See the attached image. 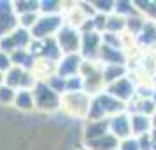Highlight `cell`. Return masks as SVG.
I'll return each mask as SVG.
<instances>
[{
	"label": "cell",
	"mask_w": 156,
	"mask_h": 150,
	"mask_svg": "<svg viewBox=\"0 0 156 150\" xmlns=\"http://www.w3.org/2000/svg\"><path fill=\"white\" fill-rule=\"evenodd\" d=\"M109 133V119L104 121H86L83 128V143L93 142Z\"/></svg>",
	"instance_id": "cell-13"
},
{
	"label": "cell",
	"mask_w": 156,
	"mask_h": 150,
	"mask_svg": "<svg viewBox=\"0 0 156 150\" xmlns=\"http://www.w3.org/2000/svg\"><path fill=\"white\" fill-rule=\"evenodd\" d=\"M55 40L62 49V54H79L81 51V32L74 26L63 25L55 35Z\"/></svg>",
	"instance_id": "cell-5"
},
{
	"label": "cell",
	"mask_w": 156,
	"mask_h": 150,
	"mask_svg": "<svg viewBox=\"0 0 156 150\" xmlns=\"http://www.w3.org/2000/svg\"><path fill=\"white\" fill-rule=\"evenodd\" d=\"M39 14L41 16L63 14V2H60V0H39Z\"/></svg>",
	"instance_id": "cell-24"
},
{
	"label": "cell",
	"mask_w": 156,
	"mask_h": 150,
	"mask_svg": "<svg viewBox=\"0 0 156 150\" xmlns=\"http://www.w3.org/2000/svg\"><path fill=\"white\" fill-rule=\"evenodd\" d=\"M77 150H88V148H86L84 145H83V147H79V148H77Z\"/></svg>",
	"instance_id": "cell-42"
},
{
	"label": "cell",
	"mask_w": 156,
	"mask_h": 150,
	"mask_svg": "<svg viewBox=\"0 0 156 150\" xmlns=\"http://www.w3.org/2000/svg\"><path fill=\"white\" fill-rule=\"evenodd\" d=\"M146 23H147V21H146L140 14H135V16H132V18H128V19H126V32H125V35L132 37V38L135 40V37L142 32V28L146 26Z\"/></svg>",
	"instance_id": "cell-27"
},
{
	"label": "cell",
	"mask_w": 156,
	"mask_h": 150,
	"mask_svg": "<svg viewBox=\"0 0 156 150\" xmlns=\"http://www.w3.org/2000/svg\"><path fill=\"white\" fill-rule=\"evenodd\" d=\"M62 56H63V54H62V49L58 47L55 37H53V38H48V40H42V47H41L39 59H42L46 63H51V65L56 66V63L60 61Z\"/></svg>",
	"instance_id": "cell-15"
},
{
	"label": "cell",
	"mask_w": 156,
	"mask_h": 150,
	"mask_svg": "<svg viewBox=\"0 0 156 150\" xmlns=\"http://www.w3.org/2000/svg\"><path fill=\"white\" fill-rule=\"evenodd\" d=\"M151 101H153V103L156 105V87L153 89V93H151Z\"/></svg>",
	"instance_id": "cell-38"
},
{
	"label": "cell",
	"mask_w": 156,
	"mask_h": 150,
	"mask_svg": "<svg viewBox=\"0 0 156 150\" xmlns=\"http://www.w3.org/2000/svg\"><path fill=\"white\" fill-rule=\"evenodd\" d=\"M104 91L126 105V103H130L132 100L137 98V82H135L133 77L126 75V77H123V79L116 80L112 84H109Z\"/></svg>",
	"instance_id": "cell-7"
},
{
	"label": "cell",
	"mask_w": 156,
	"mask_h": 150,
	"mask_svg": "<svg viewBox=\"0 0 156 150\" xmlns=\"http://www.w3.org/2000/svg\"><path fill=\"white\" fill-rule=\"evenodd\" d=\"M151 142H153V150H156V128L151 129Z\"/></svg>",
	"instance_id": "cell-37"
},
{
	"label": "cell",
	"mask_w": 156,
	"mask_h": 150,
	"mask_svg": "<svg viewBox=\"0 0 156 150\" xmlns=\"http://www.w3.org/2000/svg\"><path fill=\"white\" fill-rule=\"evenodd\" d=\"M151 86H153V87H156V72L153 73V77H151Z\"/></svg>",
	"instance_id": "cell-39"
},
{
	"label": "cell",
	"mask_w": 156,
	"mask_h": 150,
	"mask_svg": "<svg viewBox=\"0 0 156 150\" xmlns=\"http://www.w3.org/2000/svg\"><path fill=\"white\" fill-rule=\"evenodd\" d=\"M39 16H41L39 12H30V14L18 16V26H20V28H25V30H32L35 26Z\"/></svg>",
	"instance_id": "cell-32"
},
{
	"label": "cell",
	"mask_w": 156,
	"mask_h": 150,
	"mask_svg": "<svg viewBox=\"0 0 156 150\" xmlns=\"http://www.w3.org/2000/svg\"><path fill=\"white\" fill-rule=\"evenodd\" d=\"M91 4L97 14H104V16L114 14V0H95Z\"/></svg>",
	"instance_id": "cell-30"
},
{
	"label": "cell",
	"mask_w": 156,
	"mask_h": 150,
	"mask_svg": "<svg viewBox=\"0 0 156 150\" xmlns=\"http://www.w3.org/2000/svg\"><path fill=\"white\" fill-rule=\"evenodd\" d=\"M91 103V96H88L84 91L79 93H65L62 96V110L74 119H84Z\"/></svg>",
	"instance_id": "cell-3"
},
{
	"label": "cell",
	"mask_w": 156,
	"mask_h": 150,
	"mask_svg": "<svg viewBox=\"0 0 156 150\" xmlns=\"http://www.w3.org/2000/svg\"><path fill=\"white\" fill-rule=\"evenodd\" d=\"M102 47V35L97 32L81 33V51L79 54L84 61H98V52Z\"/></svg>",
	"instance_id": "cell-8"
},
{
	"label": "cell",
	"mask_w": 156,
	"mask_h": 150,
	"mask_svg": "<svg viewBox=\"0 0 156 150\" xmlns=\"http://www.w3.org/2000/svg\"><path fill=\"white\" fill-rule=\"evenodd\" d=\"M83 61L84 59L81 58V54H63V56L60 58V61L56 63V66H55V73H58L63 79L79 75Z\"/></svg>",
	"instance_id": "cell-10"
},
{
	"label": "cell",
	"mask_w": 156,
	"mask_h": 150,
	"mask_svg": "<svg viewBox=\"0 0 156 150\" xmlns=\"http://www.w3.org/2000/svg\"><path fill=\"white\" fill-rule=\"evenodd\" d=\"M114 14L121 16V18H132V16L139 14L137 9H135V4L132 0H114Z\"/></svg>",
	"instance_id": "cell-26"
},
{
	"label": "cell",
	"mask_w": 156,
	"mask_h": 150,
	"mask_svg": "<svg viewBox=\"0 0 156 150\" xmlns=\"http://www.w3.org/2000/svg\"><path fill=\"white\" fill-rule=\"evenodd\" d=\"M79 75L84 82V93L88 96H97L105 89L104 79H102V65L98 61H83Z\"/></svg>",
	"instance_id": "cell-2"
},
{
	"label": "cell",
	"mask_w": 156,
	"mask_h": 150,
	"mask_svg": "<svg viewBox=\"0 0 156 150\" xmlns=\"http://www.w3.org/2000/svg\"><path fill=\"white\" fill-rule=\"evenodd\" d=\"M65 25L63 14H56V16H39L35 26L30 30L32 38L35 40H48L58 33V30Z\"/></svg>",
	"instance_id": "cell-4"
},
{
	"label": "cell",
	"mask_w": 156,
	"mask_h": 150,
	"mask_svg": "<svg viewBox=\"0 0 156 150\" xmlns=\"http://www.w3.org/2000/svg\"><path fill=\"white\" fill-rule=\"evenodd\" d=\"M104 119H107V117L104 115L100 105L97 103L95 98H91V103H90V108H88V114H86V121H104Z\"/></svg>",
	"instance_id": "cell-31"
},
{
	"label": "cell",
	"mask_w": 156,
	"mask_h": 150,
	"mask_svg": "<svg viewBox=\"0 0 156 150\" xmlns=\"http://www.w3.org/2000/svg\"><path fill=\"white\" fill-rule=\"evenodd\" d=\"M93 98L97 100V103L100 105V108H102V112H104V115H105L107 119H111V117H114V115H118V114L126 112V105H125L123 101L116 100L114 96H111V94L105 93V91L98 93L97 96H93Z\"/></svg>",
	"instance_id": "cell-11"
},
{
	"label": "cell",
	"mask_w": 156,
	"mask_h": 150,
	"mask_svg": "<svg viewBox=\"0 0 156 150\" xmlns=\"http://www.w3.org/2000/svg\"><path fill=\"white\" fill-rule=\"evenodd\" d=\"M118 150H140V148H139L137 138H135V136H130V138H126V140L119 142V148Z\"/></svg>",
	"instance_id": "cell-35"
},
{
	"label": "cell",
	"mask_w": 156,
	"mask_h": 150,
	"mask_svg": "<svg viewBox=\"0 0 156 150\" xmlns=\"http://www.w3.org/2000/svg\"><path fill=\"white\" fill-rule=\"evenodd\" d=\"M128 75V65H102V79L105 87Z\"/></svg>",
	"instance_id": "cell-17"
},
{
	"label": "cell",
	"mask_w": 156,
	"mask_h": 150,
	"mask_svg": "<svg viewBox=\"0 0 156 150\" xmlns=\"http://www.w3.org/2000/svg\"><path fill=\"white\" fill-rule=\"evenodd\" d=\"M130 115V128H132V136L139 138L142 135H149L153 129L151 117H146L142 114H128Z\"/></svg>",
	"instance_id": "cell-16"
},
{
	"label": "cell",
	"mask_w": 156,
	"mask_h": 150,
	"mask_svg": "<svg viewBox=\"0 0 156 150\" xmlns=\"http://www.w3.org/2000/svg\"><path fill=\"white\" fill-rule=\"evenodd\" d=\"M16 16L30 14V12H39V0H16L12 2Z\"/></svg>",
	"instance_id": "cell-28"
},
{
	"label": "cell",
	"mask_w": 156,
	"mask_h": 150,
	"mask_svg": "<svg viewBox=\"0 0 156 150\" xmlns=\"http://www.w3.org/2000/svg\"><path fill=\"white\" fill-rule=\"evenodd\" d=\"M105 32H109V33H118V35H125V32H126V19L118 16V14L107 16Z\"/></svg>",
	"instance_id": "cell-25"
},
{
	"label": "cell",
	"mask_w": 156,
	"mask_h": 150,
	"mask_svg": "<svg viewBox=\"0 0 156 150\" xmlns=\"http://www.w3.org/2000/svg\"><path fill=\"white\" fill-rule=\"evenodd\" d=\"M18 28V16L14 12L12 2L0 0V38L11 35Z\"/></svg>",
	"instance_id": "cell-9"
},
{
	"label": "cell",
	"mask_w": 156,
	"mask_h": 150,
	"mask_svg": "<svg viewBox=\"0 0 156 150\" xmlns=\"http://www.w3.org/2000/svg\"><path fill=\"white\" fill-rule=\"evenodd\" d=\"M79 91H84V82L81 75H74L67 79V91L65 93H79Z\"/></svg>",
	"instance_id": "cell-34"
},
{
	"label": "cell",
	"mask_w": 156,
	"mask_h": 150,
	"mask_svg": "<svg viewBox=\"0 0 156 150\" xmlns=\"http://www.w3.org/2000/svg\"><path fill=\"white\" fill-rule=\"evenodd\" d=\"M151 122H153V128H156V112L153 114V117H151Z\"/></svg>",
	"instance_id": "cell-40"
},
{
	"label": "cell",
	"mask_w": 156,
	"mask_h": 150,
	"mask_svg": "<svg viewBox=\"0 0 156 150\" xmlns=\"http://www.w3.org/2000/svg\"><path fill=\"white\" fill-rule=\"evenodd\" d=\"M11 38H12V44H14L16 51H27L28 49V45L32 44V33H30V30H25V28H18L11 33Z\"/></svg>",
	"instance_id": "cell-23"
},
{
	"label": "cell",
	"mask_w": 156,
	"mask_h": 150,
	"mask_svg": "<svg viewBox=\"0 0 156 150\" xmlns=\"http://www.w3.org/2000/svg\"><path fill=\"white\" fill-rule=\"evenodd\" d=\"M139 142V148L140 150H153V142H151V133L149 135H142L137 138Z\"/></svg>",
	"instance_id": "cell-36"
},
{
	"label": "cell",
	"mask_w": 156,
	"mask_h": 150,
	"mask_svg": "<svg viewBox=\"0 0 156 150\" xmlns=\"http://www.w3.org/2000/svg\"><path fill=\"white\" fill-rule=\"evenodd\" d=\"M32 94H34V103H35L37 112L53 114V112L62 110V96L55 93L44 80H37L35 86L32 87Z\"/></svg>",
	"instance_id": "cell-1"
},
{
	"label": "cell",
	"mask_w": 156,
	"mask_h": 150,
	"mask_svg": "<svg viewBox=\"0 0 156 150\" xmlns=\"http://www.w3.org/2000/svg\"><path fill=\"white\" fill-rule=\"evenodd\" d=\"M83 145L88 150H118L119 148V140L116 136H112L111 133H107L102 138H97V140L83 143Z\"/></svg>",
	"instance_id": "cell-19"
},
{
	"label": "cell",
	"mask_w": 156,
	"mask_h": 150,
	"mask_svg": "<svg viewBox=\"0 0 156 150\" xmlns=\"http://www.w3.org/2000/svg\"><path fill=\"white\" fill-rule=\"evenodd\" d=\"M11 63H12V66H20L28 72H34L37 65V58H34L28 51H14L11 54Z\"/></svg>",
	"instance_id": "cell-20"
},
{
	"label": "cell",
	"mask_w": 156,
	"mask_h": 150,
	"mask_svg": "<svg viewBox=\"0 0 156 150\" xmlns=\"http://www.w3.org/2000/svg\"><path fill=\"white\" fill-rule=\"evenodd\" d=\"M109 133L116 136L119 142L126 140L132 136V128H130V115L126 112L118 114L109 119Z\"/></svg>",
	"instance_id": "cell-12"
},
{
	"label": "cell",
	"mask_w": 156,
	"mask_h": 150,
	"mask_svg": "<svg viewBox=\"0 0 156 150\" xmlns=\"http://www.w3.org/2000/svg\"><path fill=\"white\" fill-rule=\"evenodd\" d=\"M2 82H4V75H2V73H0V84H2Z\"/></svg>",
	"instance_id": "cell-41"
},
{
	"label": "cell",
	"mask_w": 156,
	"mask_h": 150,
	"mask_svg": "<svg viewBox=\"0 0 156 150\" xmlns=\"http://www.w3.org/2000/svg\"><path fill=\"white\" fill-rule=\"evenodd\" d=\"M137 12L149 23H156V0H133Z\"/></svg>",
	"instance_id": "cell-22"
},
{
	"label": "cell",
	"mask_w": 156,
	"mask_h": 150,
	"mask_svg": "<svg viewBox=\"0 0 156 150\" xmlns=\"http://www.w3.org/2000/svg\"><path fill=\"white\" fill-rule=\"evenodd\" d=\"M20 112H34L35 110V103H34V94L28 89H21L16 91L14 103H12Z\"/></svg>",
	"instance_id": "cell-21"
},
{
	"label": "cell",
	"mask_w": 156,
	"mask_h": 150,
	"mask_svg": "<svg viewBox=\"0 0 156 150\" xmlns=\"http://www.w3.org/2000/svg\"><path fill=\"white\" fill-rule=\"evenodd\" d=\"M98 63L100 65H126L128 63V52L125 49H112L102 44L98 52Z\"/></svg>",
	"instance_id": "cell-14"
},
{
	"label": "cell",
	"mask_w": 156,
	"mask_h": 150,
	"mask_svg": "<svg viewBox=\"0 0 156 150\" xmlns=\"http://www.w3.org/2000/svg\"><path fill=\"white\" fill-rule=\"evenodd\" d=\"M135 44L140 47H146V49L156 47V23H146L142 32L135 37Z\"/></svg>",
	"instance_id": "cell-18"
},
{
	"label": "cell",
	"mask_w": 156,
	"mask_h": 150,
	"mask_svg": "<svg viewBox=\"0 0 156 150\" xmlns=\"http://www.w3.org/2000/svg\"><path fill=\"white\" fill-rule=\"evenodd\" d=\"M44 82H46V84H48V86H49L56 94H60V96H63L65 91H67V79L60 77L58 73H51L49 77L44 79Z\"/></svg>",
	"instance_id": "cell-29"
},
{
	"label": "cell",
	"mask_w": 156,
	"mask_h": 150,
	"mask_svg": "<svg viewBox=\"0 0 156 150\" xmlns=\"http://www.w3.org/2000/svg\"><path fill=\"white\" fill-rule=\"evenodd\" d=\"M16 91L12 87H9L7 84H0V105H12L14 103Z\"/></svg>",
	"instance_id": "cell-33"
},
{
	"label": "cell",
	"mask_w": 156,
	"mask_h": 150,
	"mask_svg": "<svg viewBox=\"0 0 156 150\" xmlns=\"http://www.w3.org/2000/svg\"><path fill=\"white\" fill-rule=\"evenodd\" d=\"M37 77L34 72H28L20 66H12L11 70L4 75V84H7L9 87H12L14 91H21V89H28L32 91V87L35 86Z\"/></svg>",
	"instance_id": "cell-6"
}]
</instances>
